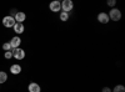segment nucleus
Masks as SVG:
<instances>
[{"label":"nucleus","instance_id":"1","mask_svg":"<svg viewBox=\"0 0 125 92\" xmlns=\"http://www.w3.org/2000/svg\"><path fill=\"white\" fill-rule=\"evenodd\" d=\"M108 16H109V19L113 20V21H119V20L121 19V11L116 8H113Z\"/></svg>","mask_w":125,"mask_h":92},{"label":"nucleus","instance_id":"2","mask_svg":"<svg viewBox=\"0 0 125 92\" xmlns=\"http://www.w3.org/2000/svg\"><path fill=\"white\" fill-rule=\"evenodd\" d=\"M60 4H61V10L64 13H68V14H69V11L73 10V8H74V3H73L71 0H64V1L60 3Z\"/></svg>","mask_w":125,"mask_h":92},{"label":"nucleus","instance_id":"3","mask_svg":"<svg viewBox=\"0 0 125 92\" xmlns=\"http://www.w3.org/2000/svg\"><path fill=\"white\" fill-rule=\"evenodd\" d=\"M11 54H13V57H15L16 60H23L25 57V51L23 49H11Z\"/></svg>","mask_w":125,"mask_h":92},{"label":"nucleus","instance_id":"4","mask_svg":"<svg viewBox=\"0 0 125 92\" xmlns=\"http://www.w3.org/2000/svg\"><path fill=\"white\" fill-rule=\"evenodd\" d=\"M15 24H16L15 19L11 17L10 15H8V16H5V17L3 19V25H4L5 27H14Z\"/></svg>","mask_w":125,"mask_h":92},{"label":"nucleus","instance_id":"5","mask_svg":"<svg viewBox=\"0 0 125 92\" xmlns=\"http://www.w3.org/2000/svg\"><path fill=\"white\" fill-rule=\"evenodd\" d=\"M49 8H50V10H51L53 13H58L59 10H61V4L58 1V0H54V1L50 3Z\"/></svg>","mask_w":125,"mask_h":92},{"label":"nucleus","instance_id":"6","mask_svg":"<svg viewBox=\"0 0 125 92\" xmlns=\"http://www.w3.org/2000/svg\"><path fill=\"white\" fill-rule=\"evenodd\" d=\"M109 20H110V19H109V16H108L106 13H100V14L98 15V21L101 23V24H108Z\"/></svg>","mask_w":125,"mask_h":92},{"label":"nucleus","instance_id":"7","mask_svg":"<svg viewBox=\"0 0 125 92\" xmlns=\"http://www.w3.org/2000/svg\"><path fill=\"white\" fill-rule=\"evenodd\" d=\"M25 17H26L25 13H21V11H18V14L14 16L15 21H16V23H20V24H23V21L25 20Z\"/></svg>","mask_w":125,"mask_h":92},{"label":"nucleus","instance_id":"8","mask_svg":"<svg viewBox=\"0 0 125 92\" xmlns=\"http://www.w3.org/2000/svg\"><path fill=\"white\" fill-rule=\"evenodd\" d=\"M20 42H21L20 37L15 36V37H13V39H11V41H10V46H11V49H18V47H19V45H20Z\"/></svg>","mask_w":125,"mask_h":92},{"label":"nucleus","instance_id":"9","mask_svg":"<svg viewBox=\"0 0 125 92\" xmlns=\"http://www.w3.org/2000/svg\"><path fill=\"white\" fill-rule=\"evenodd\" d=\"M28 90H29V92H40V91H41V90H40V86H39L38 84H35V82H31V84L29 85Z\"/></svg>","mask_w":125,"mask_h":92},{"label":"nucleus","instance_id":"10","mask_svg":"<svg viewBox=\"0 0 125 92\" xmlns=\"http://www.w3.org/2000/svg\"><path fill=\"white\" fill-rule=\"evenodd\" d=\"M24 25L23 24H20V23H16L15 25H14V31L16 33V34H23L24 33Z\"/></svg>","mask_w":125,"mask_h":92},{"label":"nucleus","instance_id":"11","mask_svg":"<svg viewBox=\"0 0 125 92\" xmlns=\"http://www.w3.org/2000/svg\"><path fill=\"white\" fill-rule=\"evenodd\" d=\"M10 72L14 74V75H18L21 72V66L20 65H13L11 67H10Z\"/></svg>","mask_w":125,"mask_h":92},{"label":"nucleus","instance_id":"12","mask_svg":"<svg viewBox=\"0 0 125 92\" xmlns=\"http://www.w3.org/2000/svg\"><path fill=\"white\" fill-rule=\"evenodd\" d=\"M111 92H125V87L123 85H116L114 90H111Z\"/></svg>","mask_w":125,"mask_h":92},{"label":"nucleus","instance_id":"13","mask_svg":"<svg viewBox=\"0 0 125 92\" xmlns=\"http://www.w3.org/2000/svg\"><path fill=\"white\" fill-rule=\"evenodd\" d=\"M6 80H8V75L4 72V71H0V84L6 82Z\"/></svg>","mask_w":125,"mask_h":92},{"label":"nucleus","instance_id":"14","mask_svg":"<svg viewBox=\"0 0 125 92\" xmlns=\"http://www.w3.org/2000/svg\"><path fill=\"white\" fill-rule=\"evenodd\" d=\"M60 20H61V21H68V20H69V14L61 11L60 13Z\"/></svg>","mask_w":125,"mask_h":92},{"label":"nucleus","instance_id":"15","mask_svg":"<svg viewBox=\"0 0 125 92\" xmlns=\"http://www.w3.org/2000/svg\"><path fill=\"white\" fill-rule=\"evenodd\" d=\"M3 49L5 50V52H6V51H11V46H10V42H5V44L3 45Z\"/></svg>","mask_w":125,"mask_h":92},{"label":"nucleus","instance_id":"16","mask_svg":"<svg viewBox=\"0 0 125 92\" xmlns=\"http://www.w3.org/2000/svg\"><path fill=\"white\" fill-rule=\"evenodd\" d=\"M4 56H5V59H10V57H13V54H11V51H6V52L4 54Z\"/></svg>","mask_w":125,"mask_h":92},{"label":"nucleus","instance_id":"17","mask_svg":"<svg viewBox=\"0 0 125 92\" xmlns=\"http://www.w3.org/2000/svg\"><path fill=\"white\" fill-rule=\"evenodd\" d=\"M115 4H116L115 0H109V1H108V5H109V6H114Z\"/></svg>","mask_w":125,"mask_h":92},{"label":"nucleus","instance_id":"18","mask_svg":"<svg viewBox=\"0 0 125 92\" xmlns=\"http://www.w3.org/2000/svg\"><path fill=\"white\" fill-rule=\"evenodd\" d=\"M10 13H11V15H10V16H11V17H14L16 14H18V11H16V10L15 9H11V11H10Z\"/></svg>","mask_w":125,"mask_h":92},{"label":"nucleus","instance_id":"19","mask_svg":"<svg viewBox=\"0 0 125 92\" xmlns=\"http://www.w3.org/2000/svg\"><path fill=\"white\" fill-rule=\"evenodd\" d=\"M103 92H111V88H109V87H104V88H103Z\"/></svg>","mask_w":125,"mask_h":92}]
</instances>
